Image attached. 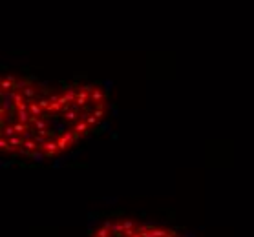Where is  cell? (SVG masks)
I'll use <instances>...</instances> for the list:
<instances>
[{"label": "cell", "mask_w": 254, "mask_h": 237, "mask_svg": "<svg viewBox=\"0 0 254 237\" xmlns=\"http://www.w3.org/2000/svg\"><path fill=\"white\" fill-rule=\"evenodd\" d=\"M0 150L26 161H55L101 128L110 98L95 82H48L6 73L0 82Z\"/></svg>", "instance_id": "obj_1"}, {"label": "cell", "mask_w": 254, "mask_h": 237, "mask_svg": "<svg viewBox=\"0 0 254 237\" xmlns=\"http://www.w3.org/2000/svg\"><path fill=\"white\" fill-rule=\"evenodd\" d=\"M90 237H189L168 226L133 219V217H112L93 226Z\"/></svg>", "instance_id": "obj_2"}]
</instances>
